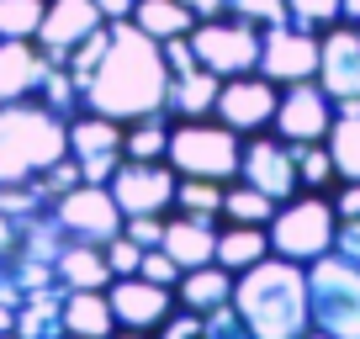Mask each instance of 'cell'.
<instances>
[{
	"instance_id": "26",
	"label": "cell",
	"mask_w": 360,
	"mask_h": 339,
	"mask_svg": "<svg viewBox=\"0 0 360 339\" xmlns=\"http://www.w3.org/2000/svg\"><path fill=\"white\" fill-rule=\"evenodd\" d=\"M133 22L143 27L148 37L165 43V37H186V32H191L196 11L186 6V0H138V6H133Z\"/></svg>"
},
{
	"instance_id": "33",
	"label": "cell",
	"mask_w": 360,
	"mask_h": 339,
	"mask_svg": "<svg viewBox=\"0 0 360 339\" xmlns=\"http://www.w3.org/2000/svg\"><path fill=\"white\" fill-rule=\"evenodd\" d=\"M202 339H255L249 334V324L238 318L233 297H228L223 307H212V313H202Z\"/></svg>"
},
{
	"instance_id": "37",
	"label": "cell",
	"mask_w": 360,
	"mask_h": 339,
	"mask_svg": "<svg viewBox=\"0 0 360 339\" xmlns=\"http://www.w3.org/2000/svg\"><path fill=\"white\" fill-rule=\"evenodd\" d=\"M101 249H106V265H112V276H138V260H143V249H138L127 234L106 238Z\"/></svg>"
},
{
	"instance_id": "12",
	"label": "cell",
	"mask_w": 360,
	"mask_h": 339,
	"mask_svg": "<svg viewBox=\"0 0 360 339\" xmlns=\"http://www.w3.org/2000/svg\"><path fill=\"white\" fill-rule=\"evenodd\" d=\"M328 127H334V96H328L318 79L281 85V106H276L270 133L286 138V143H323Z\"/></svg>"
},
{
	"instance_id": "21",
	"label": "cell",
	"mask_w": 360,
	"mask_h": 339,
	"mask_svg": "<svg viewBox=\"0 0 360 339\" xmlns=\"http://www.w3.org/2000/svg\"><path fill=\"white\" fill-rule=\"evenodd\" d=\"M53 276L64 292H79V286H96L106 292L112 286V265H106V249L101 244H85V238H69L64 255L53 260Z\"/></svg>"
},
{
	"instance_id": "24",
	"label": "cell",
	"mask_w": 360,
	"mask_h": 339,
	"mask_svg": "<svg viewBox=\"0 0 360 339\" xmlns=\"http://www.w3.org/2000/svg\"><path fill=\"white\" fill-rule=\"evenodd\" d=\"M270 255V234L255 223H223L217 228V265L223 271H249V265H259Z\"/></svg>"
},
{
	"instance_id": "2",
	"label": "cell",
	"mask_w": 360,
	"mask_h": 339,
	"mask_svg": "<svg viewBox=\"0 0 360 339\" xmlns=\"http://www.w3.org/2000/svg\"><path fill=\"white\" fill-rule=\"evenodd\" d=\"M233 307L255 339H302L313 328L307 307V265L265 255L259 265L233 276Z\"/></svg>"
},
{
	"instance_id": "27",
	"label": "cell",
	"mask_w": 360,
	"mask_h": 339,
	"mask_svg": "<svg viewBox=\"0 0 360 339\" xmlns=\"http://www.w3.org/2000/svg\"><path fill=\"white\" fill-rule=\"evenodd\" d=\"M169 117L165 112H148V117H138V122H127V133H122V159H165L169 154Z\"/></svg>"
},
{
	"instance_id": "41",
	"label": "cell",
	"mask_w": 360,
	"mask_h": 339,
	"mask_svg": "<svg viewBox=\"0 0 360 339\" xmlns=\"http://www.w3.org/2000/svg\"><path fill=\"white\" fill-rule=\"evenodd\" d=\"M334 202V217L345 223V217H360V181H339V191L328 196Z\"/></svg>"
},
{
	"instance_id": "11",
	"label": "cell",
	"mask_w": 360,
	"mask_h": 339,
	"mask_svg": "<svg viewBox=\"0 0 360 339\" xmlns=\"http://www.w3.org/2000/svg\"><path fill=\"white\" fill-rule=\"evenodd\" d=\"M122 133L127 122L117 117H101V112H75L69 117V154L79 159V175L96 186H106L122 165Z\"/></svg>"
},
{
	"instance_id": "31",
	"label": "cell",
	"mask_w": 360,
	"mask_h": 339,
	"mask_svg": "<svg viewBox=\"0 0 360 339\" xmlns=\"http://www.w3.org/2000/svg\"><path fill=\"white\" fill-rule=\"evenodd\" d=\"M175 207L191 217H223V181H196V175H180L175 181Z\"/></svg>"
},
{
	"instance_id": "36",
	"label": "cell",
	"mask_w": 360,
	"mask_h": 339,
	"mask_svg": "<svg viewBox=\"0 0 360 339\" xmlns=\"http://www.w3.org/2000/svg\"><path fill=\"white\" fill-rule=\"evenodd\" d=\"M79 181H85V175H79V159H75V154L53 159V165L43 170V191H48V196H64V191H75Z\"/></svg>"
},
{
	"instance_id": "38",
	"label": "cell",
	"mask_w": 360,
	"mask_h": 339,
	"mask_svg": "<svg viewBox=\"0 0 360 339\" xmlns=\"http://www.w3.org/2000/svg\"><path fill=\"white\" fill-rule=\"evenodd\" d=\"M122 234L133 238L138 249H159V238H165V217H154V212H138V217H127V223H122Z\"/></svg>"
},
{
	"instance_id": "3",
	"label": "cell",
	"mask_w": 360,
	"mask_h": 339,
	"mask_svg": "<svg viewBox=\"0 0 360 339\" xmlns=\"http://www.w3.org/2000/svg\"><path fill=\"white\" fill-rule=\"evenodd\" d=\"M69 154V122L43 101H0V186L43 181V170Z\"/></svg>"
},
{
	"instance_id": "15",
	"label": "cell",
	"mask_w": 360,
	"mask_h": 339,
	"mask_svg": "<svg viewBox=\"0 0 360 339\" xmlns=\"http://www.w3.org/2000/svg\"><path fill=\"white\" fill-rule=\"evenodd\" d=\"M101 27H106V16L96 0H48L43 27H37V48L48 53V64H69V53Z\"/></svg>"
},
{
	"instance_id": "1",
	"label": "cell",
	"mask_w": 360,
	"mask_h": 339,
	"mask_svg": "<svg viewBox=\"0 0 360 339\" xmlns=\"http://www.w3.org/2000/svg\"><path fill=\"white\" fill-rule=\"evenodd\" d=\"M165 101H169V64H165L159 37H148L133 16L112 22L106 27V48L85 79V112L138 122L148 112H165Z\"/></svg>"
},
{
	"instance_id": "25",
	"label": "cell",
	"mask_w": 360,
	"mask_h": 339,
	"mask_svg": "<svg viewBox=\"0 0 360 339\" xmlns=\"http://www.w3.org/2000/svg\"><path fill=\"white\" fill-rule=\"evenodd\" d=\"M64 334V297L53 286H37L16 302V339H58Z\"/></svg>"
},
{
	"instance_id": "9",
	"label": "cell",
	"mask_w": 360,
	"mask_h": 339,
	"mask_svg": "<svg viewBox=\"0 0 360 339\" xmlns=\"http://www.w3.org/2000/svg\"><path fill=\"white\" fill-rule=\"evenodd\" d=\"M175 181H180V175H175L169 159H122L106 186H112L122 217H138V212L165 217L169 207H175Z\"/></svg>"
},
{
	"instance_id": "32",
	"label": "cell",
	"mask_w": 360,
	"mask_h": 339,
	"mask_svg": "<svg viewBox=\"0 0 360 339\" xmlns=\"http://www.w3.org/2000/svg\"><path fill=\"white\" fill-rule=\"evenodd\" d=\"M48 0H0V37H37Z\"/></svg>"
},
{
	"instance_id": "6",
	"label": "cell",
	"mask_w": 360,
	"mask_h": 339,
	"mask_svg": "<svg viewBox=\"0 0 360 339\" xmlns=\"http://www.w3.org/2000/svg\"><path fill=\"white\" fill-rule=\"evenodd\" d=\"M307 307L313 328L328 339H360V271L334 249L307 265Z\"/></svg>"
},
{
	"instance_id": "40",
	"label": "cell",
	"mask_w": 360,
	"mask_h": 339,
	"mask_svg": "<svg viewBox=\"0 0 360 339\" xmlns=\"http://www.w3.org/2000/svg\"><path fill=\"white\" fill-rule=\"evenodd\" d=\"M334 255L339 260H349L360 271V217H345L339 223V234H334Z\"/></svg>"
},
{
	"instance_id": "45",
	"label": "cell",
	"mask_w": 360,
	"mask_h": 339,
	"mask_svg": "<svg viewBox=\"0 0 360 339\" xmlns=\"http://www.w3.org/2000/svg\"><path fill=\"white\" fill-rule=\"evenodd\" d=\"M6 328H16V307L0 297V334H6Z\"/></svg>"
},
{
	"instance_id": "44",
	"label": "cell",
	"mask_w": 360,
	"mask_h": 339,
	"mask_svg": "<svg viewBox=\"0 0 360 339\" xmlns=\"http://www.w3.org/2000/svg\"><path fill=\"white\" fill-rule=\"evenodd\" d=\"M339 22L360 27V0H339Z\"/></svg>"
},
{
	"instance_id": "7",
	"label": "cell",
	"mask_w": 360,
	"mask_h": 339,
	"mask_svg": "<svg viewBox=\"0 0 360 339\" xmlns=\"http://www.w3.org/2000/svg\"><path fill=\"white\" fill-rule=\"evenodd\" d=\"M259 48H265V27L244 22V16H202V22L191 27V53L202 69H212V75L233 79V75H249V69H259Z\"/></svg>"
},
{
	"instance_id": "28",
	"label": "cell",
	"mask_w": 360,
	"mask_h": 339,
	"mask_svg": "<svg viewBox=\"0 0 360 339\" xmlns=\"http://www.w3.org/2000/svg\"><path fill=\"white\" fill-rule=\"evenodd\" d=\"M328 154H334V170L339 181H360V112L339 117L334 112V127H328Z\"/></svg>"
},
{
	"instance_id": "17",
	"label": "cell",
	"mask_w": 360,
	"mask_h": 339,
	"mask_svg": "<svg viewBox=\"0 0 360 339\" xmlns=\"http://www.w3.org/2000/svg\"><path fill=\"white\" fill-rule=\"evenodd\" d=\"M318 85L334 101H360V27L334 22L318 32Z\"/></svg>"
},
{
	"instance_id": "39",
	"label": "cell",
	"mask_w": 360,
	"mask_h": 339,
	"mask_svg": "<svg viewBox=\"0 0 360 339\" xmlns=\"http://www.w3.org/2000/svg\"><path fill=\"white\" fill-rule=\"evenodd\" d=\"M138 276H148V281H159V286H175V281H180V265L169 260L165 249H143V260H138Z\"/></svg>"
},
{
	"instance_id": "5",
	"label": "cell",
	"mask_w": 360,
	"mask_h": 339,
	"mask_svg": "<svg viewBox=\"0 0 360 339\" xmlns=\"http://www.w3.org/2000/svg\"><path fill=\"white\" fill-rule=\"evenodd\" d=\"M169 165L196 181H238V159H244V138L223 122V117H186L169 127Z\"/></svg>"
},
{
	"instance_id": "18",
	"label": "cell",
	"mask_w": 360,
	"mask_h": 339,
	"mask_svg": "<svg viewBox=\"0 0 360 339\" xmlns=\"http://www.w3.org/2000/svg\"><path fill=\"white\" fill-rule=\"evenodd\" d=\"M48 79V53L37 37H0V101H37Z\"/></svg>"
},
{
	"instance_id": "46",
	"label": "cell",
	"mask_w": 360,
	"mask_h": 339,
	"mask_svg": "<svg viewBox=\"0 0 360 339\" xmlns=\"http://www.w3.org/2000/svg\"><path fill=\"white\" fill-rule=\"evenodd\" d=\"M106 339H148V334H143V328H112Z\"/></svg>"
},
{
	"instance_id": "49",
	"label": "cell",
	"mask_w": 360,
	"mask_h": 339,
	"mask_svg": "<svg viewBox=\"0 0 360 339\" xmlns=\"http://www.w3.org/2000/svg\"><path fill=\"white\" fill-rule=\"evenodd\" d=\"M58 339H85V334H58Z\"/></svg>"
},
{
	"instance_id": "10",
	"label": "cell",
	"mask_w": 360,
	"mask_h": 339,
	"mask_svg": "<svg viewBox=\"0 0 360 339\" xmlns=\"http://www.w3.org/2000/svg\"><path fill=\"white\" fill-rule=\"evenodd\" d=\"M276 106H281V85H276V79H265L259 69H249V75L223 79V91H217V112H212V117H223L238 138H255V133H270Z\"/></svg>"
},
{
	"instance_id": "29",
	"label": "cell",
	"mask_w": 360,
	"mask_h": 339,
	"mask_svg": "<svg viewBox=\"0 0 360 339\" xmlns=\"http://www.w3.org/2000/svg\"><path fill=\"white\" fill-rule=\"evenodd\" d=\"M270 212H276V202H270L265 191H255L249 181L223 186V217H228V223H255V228H265Z\"/></svg>"
},
{
	"instance_id": "4",
	"label": "cell",
	"mask_w": 360,
	"mask_h": 339,
	"mask_svg": "<svg viewBox=\"0 0 360 339\" xmlns=\"http://www.w3.org/2000/svg\"><path fill=\"white\" fill-rule=\"evenodd\" d=\"M270 234V255L281 260H297V265H313L318 255L334 249V234H339V217H334V202L323 191H297L286 196L265 223Z\"/></svg>"
},
{
	"instance_id": "19",
	"label": "cell",
	"mask_w": 360,
	"mask_h": 339,
	"mask_svg": "<svg viewBox=\"0 0 360 339\" xmlns=\"http://www.w3.org/2000/svg\"><path fill=\"white\" fill-rule=\"evenodd\" d=\"M159 249H165L180 271L212 265L217 260V217H191V212L165 217V238H159Z\"/></svg>"
},
{
	"instance_id": "43",
	"label": "cell",
	"mask_w": 360,
	"mask_h": 339,
	"mask_svg": "<svg viewBox=\"0 0 360 339\" xmlns=\"http://www.w3.org/2000/svg\"><path fill=\"white\" fill-rule=\"evenodd\" d=\"M186 6L196 11V22H202V16H217V11H223V0H186Z\"/></svg>"
},
{
	"instance_id": "16",
	"label": "cell",
	"mask_w": 360,
	"mask_h": 339,
	"mask_svg": "<svg viewBox=\"0 0 360 339\" xmlns=\"http://www.w3.org/2000/svg\"><path fill=\"white\" fill-rule=\"evenodd\" d=\"M106 302H112V313H117V328H143V334H154V328L175 313V286H159V281H148V276H112Z\"/></svg>"
},
{
	"instance_id": "23",
	"label": "cell",
	"mask_w": 360,
	"mask_h": 339,
	"mask_svg": "<svg viewBox=\"0 0 360 339\" xmlns=\"http://www.w3.org/2000/svg\"><path fill=\"white\" fill-rule=\"evenodd\" d=\"M112 328H117V313H112V302H106V292H96V286L64 292V334L106 339Z\"/></svg>"
},
{
	"instance_id": "34",
	"label": "cell",
	"mask_w": 360,
	"mask_h": 339,
	"mask_svg": "<svg viewBox=\"0 0 360 339\" xmlns=\"http://www.w3.org/2000/svg\"><path fill=\"white\" fill-rule=\"evenodd\" d=\"M223 11L228 16H244V22H255V27L292 22V16H286V0H223Z\"/></svg>"
},
{
	"instance_id": "13",
	"label": "cell",
	"mask_w": 360,
	"mask_h": 339,
	"mask_svg": "<svg viewBox=\"0 0 360 339\" xmlns=\"http://www.w3.org/2000/svg\"><path fill=\"white\" fill-rule=\"evenodd\" d=\"M238 181H249L255 191H265L276 207H281L286 196H297V191H302V181H297V154H292V143H286V138H276V133L244 138Z\"/></svg>"
},
{
	"instance_id": "14",
	"label": "cell",
	"mask_w": 360,
	"mask_h": 339,
	"mask_svg": "<svg viewBox=\"0 0 360 339\" xmlns=\"http://www.w3.org/2000/svg\"><path fill=\"white\" fill-rule=\"evenodd\" d=\"M259 75L276 85H297V79H318V32L313 27H265V48H259Z\"/></svg>"
},
{
	"instance_id": "8",
	"label": "cell",
	"mask_w": 360,
	"mask_h": 339,
	"mask_svg": "<svg viewBox=\"0 0 360 339\" xmlns=\"http://www.w3.org/2000/svg\"><path fill=\"white\" fill-rule=\"evenodd\" d=\"M53 217L69 238H85V244H106V238L122 234V207H117L112 186H96V181H79L75 191L53 196Z\"/></svg>"
},
{
	"instance_id": "48",
	"label": "cell",
	"mask_w": 360,
	"mask_h": 339,
	"mask_svg": "<svg viewBox=\"0 0 360 339\" xmlns=\"http://www.w3.org/2000/svg\"><path fill=\"white\" fill-rule=\"evenodd\" d=\"M0 339H16V328H6V334H0Z\"/></svg>"
},
{
	"instance_id": "42",
	"label": "cell",
	"mask_w": 360,
	"mask_h": 339,
	"mask_svg": "<svg viewBox=\"0 0 360 339\" xmlns=\"http://www.w3.org/2000/svg\"><path fill=\"white\" fill-rule=\"evenodd\" d=\"M96 6H101V16H106V22H127L138 0H96Z\"/></svg>"
},
{
	"instance_id": "30",
	"label": "cell",
	"mask_w": 360,
	"mask_h": 339,
	"mask_svg": "<svg viewBox=\"0 0 360 339\" xmlns=\"http://www.w3.org/2000/svg\"><path fill=\"white\" fill-rule=\"evenodd\" d=\"M292 154H297V181H302V191H328V186L339 181L328 143H292Z\"/></svg>"
},
{
	"instance_id": "20",
	"label": "cell",
	"mask_w": 360,
	"mask_h": 339,
	"mask_svg": "<svg viewBox=\"0 0 360 339\" xmlns=\"http://www.w3.org/2000/svg\"><path fill=\"white\" fill-rule=\"evenodd\" d=\"M217 91H223V75H212V69H186V75H169V101L165 112L175 117V122H186V117H212L217 112Z\"/></svg>"
},
{
	"instance_id": "22",
	"label": "cell",
	"mask_w": 360,
	"mask_h": 339,
	"mask_svg": "<svg viewBox=\"0 0 360 339\" xmlns=\"http://www.w3.org/2000/svg\"><path fill=\"white\" fill-rule=\"evenodd\" d=\"M228 297H233V271H223L217 260L196 265V271H180V281H175V302L191 307V313H212Z\"/></svg>"
},
{
	"instance_id": "47",
	"label": "cell",
	"mask_w": 360,
	"mask_h": 339,
	"mask_svg": "<svg viewBox=\"0 0 360 339\" xmlns=\"http://www.w3.org/2000/svg\"><path fill=\"white\" fill-rule=\"evenodd\" d=\"M302 339H328V334H318V328H307V334H302Z\"/></svg>"
},
{
	"instance_id": "35",
	"label": "cell",
	"mask_w": 360,
	"mask_h": 339,
	"mask_svg": "<svg viewBox=\"0 0 360 339\" xmlns=\"http://www.w3.org/2000/svg\"><path fill=\"white\" fill-rule=\"evenodd\" d=\"M286 16H292L297 27H313V32H323V27L339 22V0H286Z\"/></svg>"
}]
</instances>
